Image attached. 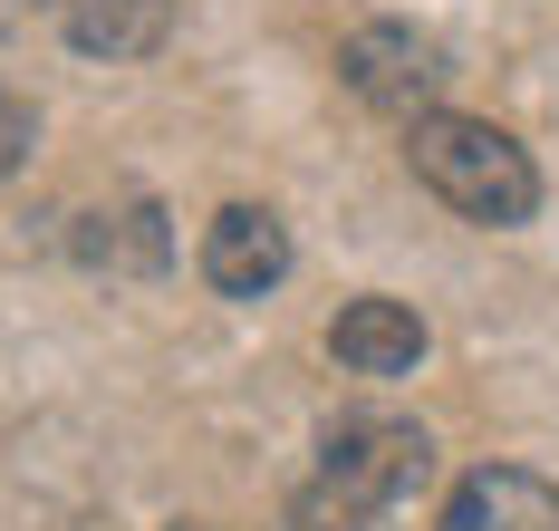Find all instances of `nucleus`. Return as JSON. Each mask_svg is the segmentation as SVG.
Wrapping results in <instances>:
<instances>
[{
    "label": "nucleus",
    "instance_id": "obj_1",
    "mask_svg": "<svg viewBox=\"0 0 559 531\" xmlns=\"http://www.w3.org/2000/svg\"><path fill=\"white\" fill-rule=\"evenodd\" d=\"M405 165H415V184L435 193V203H453L463 223H483V233H511V223H531L540 213V165L511 145L492 117H415L405 126Z\"/></svg>",
    "mask_w": 559,
    "mask_h": 531
},
{
    "label": "nucleus",
    "instance_id": "obj_2",
    "mask_svg": "<svg viewBox=\"0 0 559 531\" xmlns=\"http://www.w3.org/2000/svg\"><path fill=\"white\" fill-rule=\"evenodd\" d=\"M319 483H329L337 503L395 522V503H415L435 483V435L405 425V415H347V425H329V445H319Z\"/></svg>",
    "mask_w": 559,
    "mask_h": 531
},
{
    "label": "nucleus",
    "instance_id": "obj_3",
    "mask_svg": "<svg viewBox=\"0 0 559 531\" xmlns=\"http://www.w3.org/2000/svg\"><path fill=\"white\" fill-rule=\"evenodd\" d=\"M337 68H347V87L377 107V117H435V87H444L453 68L444 49L425 39V30H405V20H377V30H357L347 49H337Z\"/></svg>",
    "mask_w": 559,
    "mask_h": 531
},
{
    "label": "nucleus",
    "instance_id": "obj_4",
    "mask_svg": "<svg viewBox=\"0 0 559 531\" xmlns=\"http://www.w3.org/2000/svg\"><path fill=\"white\" fill-rule=\"evenodd\" d=\"M203 281L223 299H261L289 281V223H280L271 203H223L213 223H203Z\"/></svg>",
    "mask_w": 559,
    "mask_h": 531
},
{
    "label": "nucleus",
    "instance_id": "obj_5",
    "mask_svg": "<svg viewBox=\"0 0 559 531\" xmlns=\"http://www.w3.org/2000/svg\"><path fill=\"white\" fill-rule=\"evenodd\" d=\"M444 531H559V483L531 464H483L453 483Z\"/></svg>",
    "mask_w": 559,
    "mask_h": 531
},
{
    "label": "nucleus",
    "instance_id": "obj_6",
    "mask_svg": "<svg viewBox=\"0 0 559 531\" xmlns=\"http://www.w3.org/2000/svg\"><path fill=\"white\" fill-rule=\"evenodd\" d=\"M329 357L347 377H415L425 367V319L405 299H347L329 319Z\"/></svg>",
    "mask_w": 559,
    "mask_h": 531
},
{
    "label": "nucleus",
    "instance_id": "obj_7",
    "mask_svg": "<svg viewBox=\"0 0 559 531\" xmlns=\"http://www.w3.org/2000/svg\"><path fill=\"white\" fill-rule=\"evenodd\" d=\"M68 49L87 59H155L174 30V0H68Z\"/></svg>",
    "mask_w": 559,
    "mask_h": 531
},
{
    "label": "nucleus",
    "instance_id": "obj_8",
    "mask_svg": "<svg viewBox=\"0 0 559 531\" xmlns=\"http://www.w3.org/2000/svg\"><path fill=\"white\" fill-rule=\"evenodd\" d=\"M78 251L87 261H107V271H165V213L155 203H126V213H87L78 223Z\"/></svg>",
    "mask_w": 559,
    "mask_h": 531
},
{
    "label": "nucleus",
    "instance_id": "obj_9",
    "mask_svg": "<svg viewBox=\"0 0 559 531\" xmlns=\"http://www.w3.org/2000/svg\"><path fill=\"white\" fill-rule=\"evenodd\" d=\"M289 531H395L386 512H357V503H337L329 483H299V503H289Z\"/></svg>",
    "mask_w": 559,
    "mask_h": 531
},
{
    "label": "nucleus",
    "instance_id": "obj_10",
    "mask_svg": "<svg viewBox=\"0 0 559 531\" xmlns=\"http://www.w3.org/2000/svg\"><path fill=\"white\" fill-rule=\"evenodd\" d=\"M29 145H39V107H29L20 87H0V175L29 165Z\"/></svg>",
    "mask_w": 559,
    "mask_h": 531
},
{
    "label": "nucleus",
    "instance_id": "obj_11",
    "mask_svg": "<svg viewBox=\"0 0 559 531\" xmlns=\"http://www.w3.org/2000/svg\"><path fill=\"white\" fill-rule=\"evenodd\" d=\"M39 10H68V0H39Z\"/></svg>",
    "mask_w": 559,
    "mask_h": 531
},
{
    "label": "nucleus",
    "instance_id": "obj_12",
    "mask_svg": "<svg viewBox=\"0 0 559 531\" xmlns=\"http://www.w3.org/2000/svg\"><path fill=\"white\" fill-rule=\"evenodd\" d=\"M174 531H203V522H174Z\"/></svg>",
    "mask_w": 559,
    "mask_h": 531
}]
</instances>
